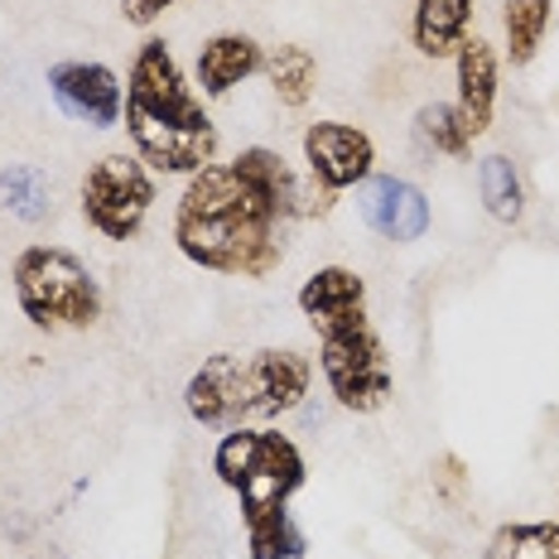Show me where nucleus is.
I'll list each match as a JSON object with an SVG mask.
<instances>
[{"mask_svg":"<svg viewBox=\"0 0 559 559\" xmlns=\"http://www.w3.org/2000/svg\"><path fill=\"white\" fill-rule=\"evenodd\" d=\"M329 189H305L285 155L265 145L241 150L231 165H207L189 179L174 217V241L193 265L217 275L261 280L285 261L295 217L329 213Z\"/></svg>","mask_w":559,"mask_h":559,"instance_id":"nucleus-1","label":"nucleus"},{"mask_svg":"<svg viewBox=\"0 0 559 559\" xmlns=\"http://www.w3.org/2000/svg\"><path fill=\"white\" fill-rule=\"evenodd\" d=\"M126 131L135 155L159 174H198L217 155L213 116L193 97L165 39H145L135 49L131 83H126Z\"/></svg>","mask_w":559,"mask_h":559,"instance_id":"nucleus-2","label":"nucleus"},{"mask_svg":"<svg viewBox=\"0 0 559 559\" xmlns=\"http://www.w3.org/2000/svg\"><path fill=\"white\" fill-rule=\"evenodd\" d=\"M309 357L295 347L265 353H217L193 371L183 405L207 429H241L251 415H285L309 395Z\"/></svg>","mask_w":559,"mask_h":559,"instance_id":"nucleus-3","label":"nucleus"},{"mask_svg":"<svg viewBox=\"0 0 559 559\" xmlns=\"http://www.w3.org/2000/svg\"><path fill=\"white\" fill-rule=\"evenodd\" d=\"M213 468L241 497L247 526L289 511V497L305 487V459L295 439L271 435V429H227L213 453Z\"/></svg>","mask_w":559,"mask_h":559,"instance_id":"nucleus-4","label":"nucleus"},{"mask_svg":"<svg viewBox=\"0 0 559 559\" xmlns=\"http://www.w3.org/2000/svg\"><path fill=\"white\" fill-rule=\"evenodd\" d=\"M15 299L44 333L92 329L102 313V289L92 271L63 247H29L15 261Z\"/></svg>","mask_w":559,"mask_h":559,"instance_id":"nucleus-5","label":"nucleus"},{"mask_svg":"<svg viewBox=\"0 0 559 559\" xmlns=\"http://www.w3.org/2000/svg\"><path fill=\"white\" fill-rule=\"evenodd\" d=\"M319 367H323V381H329L333 401L343 405V411L371 415V411H381L395 391L386 347H381L377 329L367 323V313L319 333Z\"/></svg>","mask_w":559,"mask_h":559,"instance_id":"nucleus-6","label":"nucleus"},{"mask_svg":"<svg viewBox=\"0 0 559 559\" xmlns=\"http://www.w3.org/2000/svg\"><path fill=\"white\" fill-rule=\"evenodd\" d=\"M155 203V179H150L140 155H107L87 169L83 179V217L92 231L107 241H131L150 217Z\"/></svg>","mask_w":559,"mask_h":559,"instance_id":"nucleus-7","label":"nucleus"},{"mask_svg":"<svg viewBox=\"0 0 559 559\" xmlns=\"http://www.w3.org/2000/svg\"><path fill=\"white\" fill-rule=\"evenodd\" d=\"M305 159L319 189L343 193L357 189L362 179H371V165H377V145H371L367 131L347 121H319L305 131Z\"/></svg>","mask_w":559,"mask_h":559,"instance_id":"nucleus-8","label":"nucleus"},{"mask_svg":"<svg viewBox=\"0 0 559 559\" xmlns=\"http://www.w3.org/2000/svg\"><path fill=\"white\" fill-rule=\"evenodd\" d=\"M49 92H53L58 111L92 126V131H111L126 116V92L107 63H78V58L73 63H53Z\"/></svg>","mask_w":559,"mask_h":559,"instance_id":"nucleus-9","label":"nucleus"},{"mask_svg":"<svg viewBox=\"0 0 559 559\" xmlns=\"http://www.w3.org/2000/svg\"><path fill=\"white\" fill-rule=\"evenodd\" d=\"M357 217L386 241H419L429 231V203L415 183L371 174L357 183Z\"/></svg>","mask_w":559,"mask_h":559,"instance_id":"nucleus-10","label":"nucleus"},{"mask_svg":"<svg viewBox=\"0 0 559 559\" xmlns=\"http://www.w3.org/2000/svg\"><path fill=\"white\" fill-rule=\"evenodd\" d=\"M453 68H459V116L468 126V135L477 140L492 126L497 111V53L487 39H463L459 53H453Z\"/></svg>","mask_w":559,"mask_h":559,"instance_id":"nucleus-11","label":"nucleus"},{"mask_svg":"<svg viewBox=\"0 0 559 559\" xmlns=\"http://www.w3.org/2000/svg\"><path fill=\"white\" fill-rule=\"evenodd\" d=\"M299 313L313 323V333L333 329V323H347L357 319V313H367V285L357 271H347V265H323V271H313L305 280V289H299Z\"/></svg>","mask_w":559,"mask_h":559,"instance_id":"nucleus-12","label":"nucleus"},{"mask_svg":"<svg viewBox=\"0 0 559 559\" xmlns=\"http://www.w3.org/2000/svg\"><path fill=\"white\" fill-rule=\"evenodd\" d=\"M265 68V53L251 34H213V39L198 49V87L207 97H227L237 83H247L251 73Z\"/></svg>","mask_w":559,"mask_h":559,"instance_id":"nucleus-13","label":"nucleus"},{"mask_svg":"<svg viewBox=\"0 0 559 559\" xmlns=\"http://www.w3.org/2000/svg\"><path fill=\"white\" fill-rule=\"evenodd\" d=\"M473 0H415L411 39L425 58H453L459 44L468 39Z\"/></svg>","mask_w":559,"mask_h":559,"instance_id":"nucleus-14","label":"nucleus"},{"mask_svg":"<svg viewBox=\"0 0 559 559\" xmlns=\"http://www.w3.org/2000/svg\"><path fill=\"white\" fill-rule=\"evenodd\" d=\"M550 20H555V0H507L502 29H507V58H511V68L535 63L545 34H550Z\"/></svg>","mask_w":559,"mask_h":559,"instance_id":"nucleus-15","label":"nucleus"},{"mask_svg":"<svg viewBox=\"0 0 559 559\" xmlns=\"http://www.w3.org/2000/svg\"><path fill=\"white\" fill-rule=\"evenodd\" d=\"M0 207L20 223H44L53 213V189L44 179V169L34 165H10L0 169Z\"/></svg>","mask_w":559,"mask_h":559,"instance_id":"nucleus-16","label":"nucleus"},{"mask_svg":"<svg viewBox=\"0 0 559 559\" xmlns=\"http://www.w3.org/2000/svg\"><path fill=\"white\" fill-rule=\"evenodd\" d=\"M477 189H483V203H487V213H492L497 223L516 227L521 217H526L521 174H516V165H511L507 155H487L483 165H477Z\"/></svg>","mask_w":559,"mask_h":559,"instance_id":"nucleus-17","label":"nucleus"},{"mask_svg":"<svg viewBox=\"0 0 559 559\" xmlns=\"http://www.w3.org/2000/svg\"><path fill=\"white\" fill-rule=\"evenodd\" d=\"M265 73H271L280 107H305L313 97V83H319V63H313V53L299 49V44H280V49H271Z\"/></svg>","mask_w":559,"mask_h":559,"instance_id":"nucleus-18","label":"nucleus"},{"mask_svg":"<svg viewBox=\"0 0 559 559\" xmlns=\"http://www.w3.org/2000/svg\"><path fill=\"white\" fill-rule=\"evenodd\" d=\"M483 559H559V526L555 521H516L487 540Z\"/></svg>","mask_w":559,"mask_h":559,"instance_id":"nucleus-19","label":"nucleus"},{"mask_svg":"<svg viewBox=\"0 0 559 559\" xmlns=\"http://www.w3.org/2000/svg\"><path fill=\"white\" fill-rule=\"evenodd\" d=\"M415 131L419 140H425L435 155H453V159H463L473 150V135H468V126H463V116L459 107H449V102H429V107H419L415 116Z\"/></svg>","mask_w":559,"mask_h":559,"instance_id":"nucleus-20","label":"nucleus"},{"mask_svg":"<svg viewBox=\"0 0 559 559\" xmlns=\"http://www.w3.org/2000/svg\"><path fill=\"white\" fill-rule=\"evenodd\" d=\"M247 535H251V559H299L305 555V535H299V526L289 521V511L251 521Z\"/></svg>","mask_w":559,"mask_h":559,"instance_id":"nucleus-21","label":"nucleus"},{"mask_svg":"<svg viewBox=\"0 0 559 559\" xmlns=\"http://www.w3.org/2000/svg\"><path fill=\"white\" fill-rule=\"evenodd\" d=\"M174 5H179V0H121V20H126V25L145 29V25H155V20L165 15V10H174Z\"/></svg>","mask_w":559,"mask_h":559,"instance_id":"nucleus-22","label":"nucleus"}]
</instances>
